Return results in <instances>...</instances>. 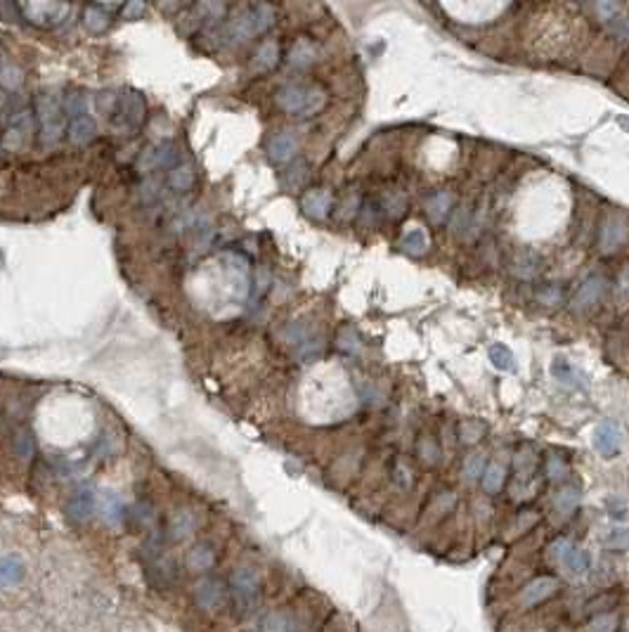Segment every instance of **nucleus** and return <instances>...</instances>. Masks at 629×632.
<instances>
[{"mask_svg":"<svg viewBox=\"0 0 629 632\" xmlns=\"http://www.w3.org/2000/svg\"><path fill=\"white\" fill-rule=\"evenodd\" d=\"M33 116L38 123V138L45 145H52L67 133L69 118L64 111V102L55 93H38L33 100Z\"/></svg>","mask_w":629,"mask_h":632,"instance_id":"nucleus-1","label":"nucleus"},{"mask_svg":"<svg viewBox=\"0 0 629 632\" xmlns=\"http://www.w3.org/2000/svg\"><path fill=\"white\" fill-rule=\"evenodd\" d=\"M327 95L313 83H286L277 91V105L281 111L298 118L313 116L325 107Z\"/></svg>","mask_w":629,"mask_h":632,"instance_id":"nucleus-2","label":"nucleus"},{"mask_svg":"<svg viewBox=\"0 0 629 632\" xmlns=\"http://www.w3.org/2000/svg\"><path fill=\"white\" fill-rule=\"evenodd\" d=\"M111 126L118 133H133V130L142 128L147 121V102L137 91L125 88L116 95V107L109 114Z\"/></svg>","mask_w":629,"mask_h":632,"instance_id":"nucleus-3","label":"nucleus"},{"mask_svg":"<svg viewBox=\"0 0 629 632\" xmlns=\"http://www.w3.org/2000/svg\"><path fill=\"white\" fill-rule=\"evenodd\" d=\"M232 606L239 616H249L261 601V578L254 569H237L230 578Z\"/></svg>","mask_w":629,"mask_h":632,"instance_id":"nucleus-4","label":"nucleus"},{"mask_svg":"<svg viewBox=\"0 0 629 632\" xmlns=\"http://www.w3.org/2000/svg\"><path fill=\"white\" fill-rule=\"evenodd\" d=\"M36 130V116L33 109L26 105H22L20 109H15L8 118V128H5L3 142L8 150H22L24 145H29V140L33 138Z\"/></svg>","mask_w":629,"mask_h":632,"instance_id":"nucleus-5","label":"nucleus"},{"mask_svg":"<svg viewBox=\"0 0 629 632\" xmlns=\"http://www.w3.org/2000/svg\"><path fill=\"white\" fill-rule=\"evenodd\" d=\"M17 10L22 12V17L26 22H31L33 26H43V29L62 24L71 12L67 3H45V0H38V3H20Z\"/></svg>","mask_w":629,"mask_h":632,"instance_id":"nucleus-6","label":"nucleus"},{"mask_svg":"<svg viewBox=\"0 0 629 632\" xmlns=\"http://www.w3.org/2000/svg\"><path fill=\"white\" fill-rule=\"evenodd\" d=\"M551 557L559 559V564L563 566V569H566L568 573H575V576L587 573L589 566H591L589 554H587L582 547L573 545V542H568V540H556L554 545H551Z\"/></svg>","mask_w":629,"mask_h":632,"instance_id":"nucleus-7","label":"nucleus"},{"mask_svg":"<svg viewBox=\"0 0 629 632\" xmlns=\"http://www.w3.org/2000/svg\"><path fill=\"white\" fill-rule=\"evenodd\" d=\"M178 152L176 147H171L169 142H159V145H149L140 152L137 157V171L140 173H154L159 169H171L178 164Z\"/></svg>","mask_w":629,"mask_h":632,"instance_id":"nucleus-8","label":"nucleus"},{"mask_svg":"<svg viewBox=\"0 0 629 632\" xmlns=\"http://www.w3.org/2000/svg\"><path fill=\"white\" fill-rule=\"evenodd\" d=\"M603 291H606V277H603L601 272H591V275H587L582 279V284H580L577 291H575L570 308L577 313L589 311V308H594L596 303L601 301Z\"/></svg>","mask_w":629,"mask_h":632,"instance_id":"nucleus-9","label":"nucleus"},{"mask_svg":"<svg viewBox=\"0 0 629 632\" xmlns=\"http://www.w3.org/2000/svg\"><path fill=\"white\" fill-rule=\"evenodd\" d=\"M629 237V220L620 213H610L601 225V235H598V247L603 254H610L615 249H620L625 240Z\"/></svg>","mask_w":629,"mask_h":632,"instance_id":"nucleus-10","label":"nucleus"},{"mask_svg":"<svg viewBox=\"0 0 629 632\" xmlns=\"http://www.w3.org/2000/svg\"><path fill=\"white\" fill-rule=\"evenodd\" d=\"M559 592V580L556 578H535V580H530L528 585L520 589L518 594V604L520 606H537L542 604V601H547L549 597H554V594Z\"/></svg>","mask_w":629,"mask_h":632,"instance_id":"nucleus-11","label":"nucleus"},{"mask_svg":"<svg viewBox=\"0 0 629 632\" xmlns=\"http://www.w3.org/2000/svg\"><path fill=\"white\" fill-rule=\"evenodd\" d=\"M301 208L308 218L313 220H325L334 208V196L327 187H313L303 194Z\"/></svg>","mask_w":629,"mask_h":632,"instance_id":"nucleus-12","label":"nucleus"},{"mask_svg":"<svg viewBox=\"0 0 629 632\" xmlns=\"http://www.w3.org/2000/svg\"><path fill=\"white\" fill-rule=\"evenodd\" d=\"M265 152H267V159L272 161V164H289L298 152L296 135L289 133V130H279V133H274L272 138L267 140Z\"/></svg>","mask_w":629,"mask_h":632,"instance_id":"nucleus-13","label":"nucleus"},{"mask_svg":"<svg viewBox=\"0 0 629 632\" xmlns=\"http://www.w3.org/2000/svg\"><path fill=\"white\" fill-rule=\"evenodd\" d=\"M594 445L603 457H618L622 450V431L613 422H603L594 429Z\"/></svg>","mask_w":629,"mask_h":632,"instance_id":"nucleus-14","label":"nucleus"},{"mask_svg":"<svg viewBox=\"0 0 629 632\" xmlns=\"http://www.w3.org/2000/svg\"><path fill=\"white\" fill-rule=\"evenodd\" d=\"M114 10H121V5H111V8L109 5H100V3L86 5V8H83V15H81L83 26H86L90 33H104L111 24Z\"/></svg>","mask_w":629,"mask_h":632,"instance_id":"nucleus-15","label":"nucleus"},{"mask_svg":"<svg viewBox=\"0 0 629 632\" xmlns=\"http://www.w3.org/2000/svg\"><path fill=\"white\" fill-rule=\"evenodd\" d=\"M166 185L173 190L176 194H185L189 192L192 187L196 185V173L194 166L187 164L185 159H180L176 166H171L169 173H166Z\"/></svg>","mask_w":629,"mask_h":632,"instance_id":"nucleus-16","label":"nucleus"},{"mask_svg":"<svg viewBox=\"0 0 629 632\" xmlns=\"http://www.w3.org/2000/svg\"><path fill=\"white\" fill-rule=\"evenodd\" d=\"M26 576V564L17 554H5L0 557V587H15L20 585Z\"/></svg>","mask_w":629,"mask_h":632,"instance_id":"nucleus-17","label":"nucleus"},{"mask_svg":"<svg viewBox=\"0 0 629 632\" xmlns=\"http://www.w3.org/2000/svg\"><path fill=\"white\" fill-rule=\"evenodd\" d=\"M551 377L563 386H570V389L584 386V379H587L582 369H577L573 362H568L566 357H554V362H551Z\"/></svg>","mask_w":629,"mask_h":632,"instance_id":"nucleus-18","label":"nucleus"},{"mask_svg":"<svg viewBox=\"0 0 629 632\" xmlns=\"http://www.w3.org/2000/svg\"><path fill=\"white\" fill-rule=\"evenodd\" d=\"M95 507H98V498H95L90 491H81L67 502V516L71 518V521L83 523V521H88V518L93 516Z\"/></svg>","mask_w":629,"mask_h":632,"instance_id":"nucleus-19","label":"nucleus"},{"mask_svg":"<svg viewBox=\"0 0 629 632\" xmlns=\"http://www.w3.org/2000/svg\"><path fill=\"white\" fill-rule=\"evenodd\" d=\"M279 57H281V50H279L277 40H263V43L258 45V50L254 52L251 67H254V71L265 74V71H272L274 67H277Z\"/></svg>","mask_w":629,"mask_h":632,"instance_id":"nucleus-20","label":"nucleus"},{"mask_svg":"<svg viewBox=\"0 0 629 632\" xmlns=\"http://www.w3.org/2000/svg\"><path fill=\"white\" fill-rule=\"evenodd\" d=\"M95 133H98V126H95V121L90 114L69 118L67 138L74 142V145H88V142L95 140Z\"/></svg>","mask_w":629,"mask_h":632,"instance_id":"nucleus-21","label":"nucleus"},{"mask_svg":"<svg viewBox=\"0 0 629 632\" xmlns=\"http://www.w3.org/2000/svg\"><path fill=\"white\" fill-rule=\"evenodd\" d=\"M225 587L220 580H215V578H206L203 583H199V587H196L194 597H196V604L201 606V609H218L220 601L225 597Z\"/></svg>","mask_w":629,"mask_h":632,"instance_id":"nucleus-22","label":"nucleus"},{"mask_svg":"<svg viewBox=\"0 0 629 632\" xmlns=\"http://www.w3.org/2000/svg\"><path fill=\"white\" fill-rule=\"evenodd\" d=\"M254 36H256V26L254 20H251L249 8L237 12L230 20V24H227V38H232V43H244V40L254 38Z\"/></svg>","mask_w":629,"mask_h":632,"instance_id":"nucleus-23","label":"nucleus"},{"mask_svg":"<svg viewBox=\"0 0 629 632\" xmlns=\"http://www.w3.org/2000/svg\"><path fill=\"white\" fill-rule=\"evenodd\" d=\"M98 509H100V516L104 518L109 526H118V523H123L125 518V504L123 500L118 498V495L114 493H104L102 498L98 500Z\"/></svg>","mask_w":629,"mask_h":632,"instance_id":"nucleus-24","label":"nucleus"},{"mask_svg":"<svg viewBox=\"0 0 629 632\" xmlns=\"http://www.w3.org/2000/svg\"><path fill=\"white\" fill-rule=\"evenodd\" d=\"M315 59H317V47H315L313 40H308V38H298L296 43L291 45L289 55H286V62H289L291 67H296V69L310 67Z\"/></svg>","mask_w":629,"mask_h":632,"instance_id":"nucleus-25","label":"nucleus"},{"mask_svg":"<svg viewBox=\"0 0 629 632\" xmlns=\"http://www.w3.org/2000/svg\"><path fill=\"white\" fill-rule=\"evenodd\" d=\"M215 562V552L211 545H206V542H199V545H194L192 550L187 552V559H185V564H187L189 571H194V573H203V571H208Z\"/></svg>","mask_w":629,"mask_h":632,"instance_id":"nucleus-26","label":"nucleus"},{"mask_svg":"<svg viewBox=\"0 0 629 632\" xmlns=\"http://www.w3.org/2000/svg\"><path fill=\"white\" fill-rule=\"evenodd\" d=\"M449 211H452V194H449V192H442V190H438V192H433L426 199V213H428V218L433 220L435 225L445 223L447 216H449Z\"/></svg>","mask_w":629,"mask_h":632,"instance_id":"nucleus-27","label":"nucleus"},{"mask_svg":"<svg viewBox=\"0 0 629 632\" xmlns=\"http://www.w3.org/2000/svg\"><path fill=\"white\" fill-rule=\"evenodd\" d=\"M504 481H506V467L502 462H490L488 467L483 469L481 483H483L485 493L497 495L502 488H504Z\"/></svg>","mask_w":629,"mask_h":632,"instance_id":"nucleus-28","label":"nucleus"},{"mask_svg":"<svg viewBox=\"0 0 629 632\" xmlns=\"http://www.w3.org/2000/svg\"><path fill=\"white\" fill-rule=\"evenodd\" d=\"M511 272L518 279H532L539 272V259L530 252H520L511 259Z\"/></svg>","mask_w":629,"mask_h":632,"instance_id":"nucleus-29","label":"nucleus"},{"mask_svg":"<svg viewBox=\"0 0 629 632\" xmlns=\"http://www.w3.org/2000/svg\"><path fill=\"white\" fill-rule=\"evenodd\" d=\"M249 12H251V20H254V26H256V36L270 31V29L274 26V22H277V10L267 3L251 5Z\"/></svg>","mask_w":629,"mask_h":632,"instance_id":"nucleus-30","label":"nucleus"},{"mask_svg":"<svg viewBox=\"0 0 629 632\" xmlns=\"http://www.w3.org/2000/svg\"><path fill=\"white\" fill-rule=\"evenodd\" d=\"M580 504V491L573 486L561 488L559 493L554 495V509L559 511L561 516H570Z\"/></svg>","mask_w":629,"mask_h":632,"instance_id":"nucleus-31","label":"nucleus"},{"mask_svg":"<svg viewBox=\"0 0 629 632\" xmlns=\"http://www.w3.org/2000/svg\"><path fill=\"white\" fill-rule=\"evenodd\" d=\"M400 247H403V252H405V254H410V256H421V254H426V252H428V237H426V232L419 230V228L410 230V232H405V237H403V242H400Z\"/></svg>","mask_w":629,"mask_h":632,"instance_id":"nucleus-32","label":"nucleus"},{"mask_svg":"<svg viewBox=\"0 0 629 632\" xmlns=\"http://www.w3.org/2000/svg\"><path fill=\"white\" fill-rule=\"evenodd\" d=\"M22 83H24V74L17 64H12V62L0 64V88L15 93L22 88Z\"/></svg>","mask_w":629,"mask_h":632,"instance_id":"nucleus-33","label":"nucleus"},{"mask_svg":"<svg viewBox=\"0 0 629 632\" xmlns=\"http://www.w3.org/2000/svg\"><path fill=\"white\" fill-rule=\"evenodd\" d=\"M490 362H492V367H497L499 372H511V369L516 367V357H513V353L504 344H495L492 348H490Z\"/></svg>","mask_w":629,"mask_h":632,"instance_id":"nucleus-34","label":"nucleus"},{"mask_svg":"<svg viewBox=\"0 0 629 632\" xmlns=\"http://www.w3.org/2000/svg\"><path fill=\"white\" fill-rule=\"evenodd\" d=\"M194 530V516L187 509L176 511V516L171 518V535L173 540H183L185 535H189Z\"/></svg>","mask_w":629,"mask_h":632,"instance_id":"nucleus-35","label":"nucleus"},{"mask_svg":"<svg viewBox=\"0 0 629 632\" xmlns=\"http://www.w3.org/2000/svg\"><path fill=\"white\" fill-rule=\"evenodd\" d=\"M263 632H291V618L284 611H270L261 621Z\"/></svg>","mask_w":629,"mask_h":632,"instance_id":"nucleus-36","label":"nucleus"},{"mask_svg":"<svg viewBox=\"0 0 629 632\" xmlns=\"http://www.w3.org/2000/svg\"><path fill=\"white\" fill-rule=\"evenodd\" d=\"M192 12L196 15V20H208V22H215V20H223L227 15V5L223 3H199L192 8Z\"/></svg>","mask_w":629,"mask_h":632,"instance_id":"nucleus-37","label":"nucleus"},{"mask_svg":"<svg viewBox=\"0 0 629 632\" xmlns=\"http://www.w3.org/2000/svg\"><path fill=\"white\" fill-rule=\"evenodd\" d=\"M618 630V618L613 613H601L589 621V632H615Z\"/></svg>","mask_w":629,"mask_h":632,"instance_id":"nucleus-38","label":"nucleus"},{"mask_svg":"<svg viewBox=\"0 0 629 632\" xmlns=\"http://www.w3.org/2000/svg\"><path fill=\"white\" fill-rule=\"evenodd\" d=\"M537 299L542 301L544 306H554V303L563 301V289L559 284H544V287L537 291Z\"/></svg>","mask_w":629,"mask_h":632,"instance_id":"nucleus-39","label":"nucleus"},{"mask_svg":"<svg viewBox=\"0 0 629 632\" xmlns=\"http://www.w3.org/2000/svg\"><path fill=\"white\" fill-rule=\"evenodd\" d=\"M405 206H407V201H405L403 194H391V196H386V201H383L381 208H383V213L398 218V216H403L405 213Z\"/></svg>","mask_w":629,"mask_h":632,"instance_id":"nucleus-40","label":"nucleus"},{"mask_svg":"<svg viewBox=\"0 0 629 632\" xmlns=\"http://www.w3.org/2000/svg\"><path fill=\"white\" fill-rule=\"evenodd\" d=\"M606 545L610 550H629V530L627 528H615L608 533Z\"/></svg>","mask_w":629,"mask_h":632,"instance_id":"nucleus-41","label":"nucleus"},{"mask_svg":"<svg viewBox=\"0 0 629 632\" xmlns=\"http://www.w3.org/2000/svg\"><path fill=\"white\" fill-rule=\"evenodd\" d=\"M15 450H17V455H20V457L29 460V457L33 455V438H31V433L22 431L20 436L15 438Z\"/></svg>","mask_w":629,"mask_h":632,"instance_id":"nucleus-42","label":"nucleus"},{"mask_svg":"<svg viewBox=\"0 0 629 632\" xmlns=\"http://www.w3.org/2000/svg\"><path fill=\"white\" fill-rule=\"evenodd\" d=\"M359 216H362L364 225H374L376 220L383 216V208L376 204V201H367L364 206H359Z\"/></svg>","mask_w":629,"mask_h":632,"instance_id":"nucleus-43","label":"nucleus"},{"mask_svg":"<svg viewBox=\"0 0 629 632\" xmlns=\"http://www.w3.org/2000/svg\"><path fill=\"white\" fill-rule=\"evenodd\" d=\"M149 8L145 3H140V0H130V3H125V5H121V15H123V20H140L142 15H145Z\"/></svg>","mask_w":629,"mask_h":632,"instance_id":"nucleus-44","label":"nucleus"},{"mask_svg":"<svg viewBox=\"0 0 629 632\" xmlns=\"http://www.w3.org/2000/svg\"><path fill=\"white\" fill-rule=\"evenodd\" d=\"M305 176H308V173H305V166L303 164H296L291 171H286L284 183L289 185L291 190H296V187H301V183L305 180Z\"/></svg>","mask_w":629,"mask_h":632,"instance_id":"nucleus-45","label":"nucleus"},{"mask_svg":"<svg viewBox=\"0 0 629 632\" xmlns=\"http://www.w3.org/2000/svg\"><path fill=\"white\" fill-rule=\"evenodd\" d=\"M547 467H549V476H551V479H554V481H561L563 476L568 474V464L563 462L559 455H551V457H549V464H547Z\"/></svg>","mask_w":629,"mask_h":632,"instance_id":"nucleus-46","label":"nucleus"},{"mask_svg":"<svg viewBox=\"0 0 629 632\" xmlns=\"http://www.w3.org/2000/svg\"><path fill=\"white\" fill-rule=\"evenodd\" d=\"M620 5L618 3H596L594 5V12H598V17H601L603 22H610L615 20V17L620 15Z\"/></svg>","mask_w":629,"mask_h":632,"instance_id":"nucleus-47","label":"nucleus"},{"mask_svg":"<svg viewBox=\"0 0 629 632\" xmlns=\"http://www.w3.org/2000/svg\"><path fill=\"white\" fill-rule=\"evenodd\" d=\"M481 431H483V426H478L476 422H466V424H461V429H459L464 443H476V440L481 438Z\"/></svg>","mask_w":629,"mask_h":632,"instance_id":"nucleus-48","label":"nucleus"},{"mask_svg":"<svg viewBox=\"0 0 629 632\" xmlns=\"http://www.w3.org/2000/svg\"><path fill=\"white\" fill-rule=\"evenodd\" d=\"M464 474L466 479H478V474L483 476V455H471L469 460H466V467H464Z\"/></svg>","mask_w":629,"mask_h":632,"instance_id":"nucleus-49","label":"nucleus"},{"mask_svg":"<svg viewBox=\"0 0 629 632\" xmlns=\"http://www.w3.org/2000/svg\"><path fill=\"white\" fill-rule=\"evenodd\" d=\"M355 213H359V199H357V194H350L348 199L343 201V206H341V213H339V218L341 220H350Z\"/></svg>","mask_w":629,"mask_h":632,"instance_id":"nucleus-50","label":"nucleus"},{"mask_svg":"<svg viewBox=\"0 0 629 632\" xmlns=\"http://www.w3.org/2000/svg\"><path fill=\"white\" fill-rule=\"evenodd\" d=\"M610 31L615 36H620V38H629V17H622L618 15L615 20H610Z\"/></svg>","mask_w":629,"mask_h":632,"instance_id":"nucleus-51","label":"nucleus"},{"mask_svg":"<svg viewBox=\"0 0 629 632\" xmlns=\"http://www.w3.org/2000/svg\"><path fill=\"white\" fill-rule=\"evenodd\" d=\"M608 511L613 518H625V504L620 500H608Z\"/></svg>","mask_w":629,"mask_h":632,"instance_id":"nucleus-52","label":"nucleus"},{"mask_svg":"<svg viewBox=\"0 0 629 632\" xmlns=\"http://www.w3.org/2000/svg\"><path fill=\"white\" fill-rule=\"evenodd\" d=\"M620 287H622V291H629V268H627L625 275H622V279H620Z\"/></svg>","mask_w":629,"mask_h":632,"instance_id":"nucleus-53","label":"nucleus"}]
</instances>
